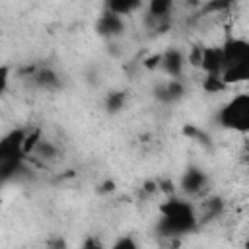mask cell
Instances as JSON below:
<instances>
[{
  "label": "cell",
  "instance_id": "cell-1",
  "mask_svg": "<svg viewBox=\"0 0 249 249\" xmlns=\"http://www.w3.org/2000/svg\"><path fill=\"white\" fill-rule=\"evenodd\" d=\"M161 218L158 222V233L167 237H177L191 233L196 230V210L193 204L181 200V198H169L160 206Z\"/></svg>",
  "mask_w": 249,
  "mask_h": 249
},
{
  "label": "cell",
  "instance_id": "cell-2",
  "mask_svg": "<svg viewBox=\"0 0 249 249\" xmlns=\"http://www.w3.org/2000/svg\"><path fill=\"white\" fill-rule=\"evenodd\" d=\"M222 47L224 66L220 78L226 86L241 84L249 78V43L239 37H228Z\"/></svg>",
  "mask_w": 249,
  "mask_h": 249
},
{
  "label": "cell",
  "instance_id": "cell-3",
  "mask_svg": "<svg viewBox=\"0 0 249 249\" xmlns=\"http://www.w3.org/2000/svg\"><path fill=\"white\" fill-rule=\"evenodd\" d=\"M218 123L222 128L235 130V132H247L249 130V95L247 93L233 95L218 111Z\"/></svg>",
  "mask_w": 249,
  "mask_h": 249
},
{
  "label": "cell",
  "instance_id": "cell-4",
  "mask_svg": "<svg viewBox=\"0 0 249 249\" xmlns=\"http://www.w3.org/2000/svg\"><path fill=\"white\" fill-rule=\"evenodd\" d=\"M95 31H97V35L107 37V39L121 37V35L124 33V21H123V16H117V14L105 10V12L99 16V19L95 21Z\"/></svg>",
  "mask_w": 249,
  "mask_h": 249
},
{
  "label": "cell",
  "instance_id": "cell-5",
  "mask_svg": "<svg viewBox=\"0 0 249 249\" xmlns=\"http://www.w3.org/2000/svg\"><path fill=\"white\" fill-rule=\"evenodd\" d=\"M208 187V177L202 169L198 167H189L183 177H181V189L185 195H191V196H196L200 195L204 189Z\"/></svg>",
  "mask_w": 249,
  "mask_h": 249
},
{
  "label": "cell",
  "instance_id": "cell-6",
  "mask_svg": "<svg viewBox=\"0 0 249 249\" xmlns=\"http://www.w3.org/2000/svg\"><path fill=\"white\" fill-rule=\"evenodd\" d=\"M160 66L163 68V72L167 76L179 78L183 74V68H185V56L179 49H167L160 58Z\"/></svg>",
  "mask_w": 249,
  "mask_h": 249
},
{
  "label": "cell",
  "instance_id": "cell-7",
  "mask_svg": "<svg viewBox=\"0 0 249 249\" xmlns=\"http://www.w3.org/2000/svg\"><path fill=\"white\" fill-rule=\"evenodd\" d=\"M224 66V58H222V47H202V56H200V66L204 70V74H220Z\"/></svg>",
  "mask_w": 249,
  "mask_h": 249
},
{
  "label": "cell",
  "instance_id": "cell-8",
  "mask_svg": "<svg viewBox=\"0 0 249 249\" xmlns=\"http://www.w3.org/2000/svg\"><path fill=\"white\" fill-rule=\"evenodd\" d=\"M154 93L161 103H175L185 95V86L179 78H171L169 82L158 86Z\"/></svg>",
  "mask_w": 249,
  "mask_h": 249
},
{
  "label": "cell",
  "instance_id": "cell-9",
  "mask_svg": "<svg viewBox=\"0 0 249 249\" xmlns=\"http://www.w3.org/2000/svg\"><path fill=\"white\" fill-rule=\"evenodd\" d=\"M29 78L35 88H41L47 91H54L60 88V78L56 76V72L53 68H35Z\"/></svg>",
  "mask_w": 249,
  "mask_h": 249
},
{
  "label": "cell",
  "instance_id": "cell-10",
  "mask_svg": "<svg viewBox=\"0 0 249 249\" xmlns=\"http://www.w3.org/2000/svg\"><path fill=\"white\" fill-rule=\"evenodd\" d=\"M142 6V0H105V10L117 16H130Z\"/></svg>",
  "mask_w": 249,
  "mask_h": 249
},
{
  "label": "cell",
  "instance_id": "cell-11",
  "mask_svg": "<svg viewBox=\"0 0 249 249\" xmlns=\"http://www.w3.org/2000/svg\"><path fill=\"white\" fill-rule=\"evenodd\" d=\"M144 25H146L150 31L163 33V31H167V29L171 27V16H150V14H146Z\"/></svg>",
  "mask_w": 249,
  "mask_h": 249
},
{
  "label": "cell",
  "instance_id": "cell-12",
  "mask_svg": "<svg viewBox=\"0 0 249 249\" xmlns=\"http://www.w3.org/2000/svg\"><path fill=\"white\" fill-rule=\"evenodd\" d=\"M222 210V200L220 198H206L202 204H200V212L196 214V220L200 222L202 218L204 220H210V218H216Z\"/></svg>",
  "mask_w": 249,
  "mask_h": 249
},
{
  "label": "cell",
  "instance_id": "cell-13",
  "mask_svg": "<svg viewBox=\"0 0 249 249\" xmlns=\"http://www.w3.org/2000/svg\"><path fill=\"white\" fill-rule=\"evenodd\" d=\"M126 103V91H109L107 97H105V109L115 115L119 113Z\"/></svg>",
  "mask_w": 249,
  "mask_h": 249
},
{
  "label": "cell",
  "instance_id": "cell-14",
  "mask_svg": "<svg viewBox=\"0 0 249 249\" xmlns=\"http://www.w3.org/2000/svg\"><path fill=\"white\" fill-rule=\"evenodd\" d=\"M230 86L224 84V80L220 78V74H206L202 80V89L206 93H222L226 91Z\"/></svg>",
  "mask_w": 249,
  "mask_h": 249
},
{
  "label": "cell",
  "instance_id": "cell-15",
  "mask_svg": "<svg viewBox=\"0 0 249 249\" xmlns=\"http://www.w3.org/2000/svg\"><path fill=\"white\" fill-rule=\"evenodd\" d=\"M31 154H35L37 158H43V160H53V158H56L58 156V150L49 142V140H39L37 142V146L31 150Z\"/></svg>",
  "mask_w": 249,
  "mask_h": 249
},
{
  "label": "cell",
  "instance_id": "cell-16",
  "mask_svg": "<svg viewBox=\"0 0 249 249\" xmlns=\"http://www.w3.org/2000/svg\"><path fill=\"white\" fill-rule=\"evenodd\" d=\"M173 10V0H150L148 14L150 16H169Z\"/></svg>",
  "mask_w": 249,
  "mask_h": 249
},
{
  "label": "cell",
  "instance_id": "cell-17",
  "mask_svg": "<svg viewBox=\"0 0 249 249\" xmlns=\"http://www.w3.org/2000/svg\"><path fill=\"white\" fill-rule=\"evenodd\" d=\"M233 0H208L204 4V8L200 10V14H220V12H228L231 8Z\"/></svg>",
  "mask_w": 249,
  "mask_h": 249
},
{
  "label": "cell",
  "instance_id": "cell-18",
  "mask_svg": "<svg viewBox=\"0 0 249 249\" xmlns=\"http://www.w3.org/2000/svg\"><path fill=\"white\" fill-rule=\"evenodd\" d=\"M8 82H10V68L0 66V95L8 89Z\"/></svg>",
  "mask_w": 249,
  "mask_h": 249
},
{
  "label": "cell",
  "instance_id": "cell-19",
  "mask_svg": "<svg viewBox=\"0 0 249 249\" xmlns=\"http://www.w3.org/2000/svg\"><path fill=\"white\" fill-rule=\"evenodd\" d=\"M200 56H202V47L196 45V47H193L191 53H189V62H191L193 66H200Z\"/></svg>",
  "mask_w": 249,
  "mask_h": 249
},
{
  "label": "cell",
  "instance_id": "cell-20",
  "mask_svg": "<svg viewBox=\"0 0 249 249\" xmlns=\"http://www.w3.org/2000/svg\"><path fill=\"white\" fill-rule=\"evenodd\" d=\"M113 249H136V243L130 237H121L119 241L113 243Z\"/></svg>",
  "mask_w": 249,
  "mask_h": 249
},
{
  "label": "cell",
  "instance_id": "cell-21",
  "mask_svg": "<svg viewBox=\"0 0 249 249\" xmlns=\"http://www.w3.org/2000/svg\"><path fill=\"white\" fill-rule=\"evenodd\" d=\"M160 58H161V54H154V56H150V58L144 60V66L148 70H154L156 66H160Z\"/></svg>",
  "mask_w": 249,
  "mask_h": 249
},
{
  "label": "cell",
  "instance_id": "cell-22",
  "mask_svg": "<svg viewBox=\"0 0 249 249\" xmlns=\"http://www.w3.org/2000/svg\"><path fill=\"white\" fill-rule=\"evenodd\" d=\"M84 247H101V243H97L95 239H89V241L84 243Z\"/></svg>",
  "mask_w": 249,
  "mask_h": 249
}]
</instances>
